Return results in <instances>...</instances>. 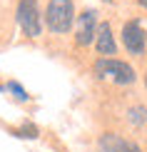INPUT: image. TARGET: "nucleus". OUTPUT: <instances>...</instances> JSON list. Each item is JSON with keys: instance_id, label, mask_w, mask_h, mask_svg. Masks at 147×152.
<instances>
[{"instance_id": "1", "label": "nucleus", "mask_w": 147, "mask_h": 152, "mask_svg": "<svg viewBox=\"0 0 147 152\" xmlns=\"http://www.w3.org/2000/svg\"><path fill=\"white\" fill-rule=\"evenodd\" d=\"M72 18H75V8L70 0H50L48 3L45 23L53 33H67L72 28Z\"/></svg>"}, {"instance_id": "2", "label": "nucleus", "mask_w": 147, "mask_h": 152, "mask_svg": "<svg viewBox=\"0 0 147 152\" xmlns=\"http://www.w3.org/2000/svg\"><path fill=\"white\" fill-rule=\"evenodd\" d=\"M95 75H97V77H110L112 82H117V85H130V82H135V70H132L127 62L110 60V58L95 62Z\"/></svg>"}, {"instance_id": "3", "label": "nucleus", "mask_w": 147, "mask_h": 152, "mask_svg": "<svg viewBox=\"0 0 147 152\" xmlns=\"http://www.w3.org/2000/svg\"><path fill=\"white\" fill-rule=\"evenodd\" d=\"M18 25L23 28V33L28 37L40 35L42 23H40V5H37V0H20L18 3Z\"/></svg>"}, {"instance_id": "4", "label": "nucleus", "mask_w": 147, "mask_h": 152, "mask_svg": "<svg viewBox=\"0 0 147 152\" xmlns=\"http://www.w3.org/2000/svg\"><path fill=\"white\" fill-rule=\"evenodd\" d=\"M122 42H125V48L130 50L132 55H142V53H145V48H147V35H145L142 25H140L137 20L125 23V28H122Z\"/></svg>"}, {"instance_id": "5", "label": "nucleus", "mask_w": 147, "mask_h": 152, "mask_svg": "<svg viewBox=\"0 0 147 152\" xmlns=\"http://www.w3.org/2000/svg\"><path fill=\"white\" fill-rule=\"evenodd\" d=\"M95 30H97V18L92 10H85L78 15V30H75V42L78 45H90L95 40Z\"/></svg>"}, {"instance_id": "6", "label": "nucleus", "mask_w": 147, "mask_h": 152, "mask_svg": "<svg viewBox=\"0 0 147 152\" xmlns=\"http://www.w3.org/2000/svg\"><path fill=\"white\" fill-rule=\"evenodd\" d=\"M95 48H97L100 55H115L117 53V42L112 37V28L110 23H100L97 30H95Z\"/></svg>"}, {"instance_id": "7", "label": "nucleus", "mask_w": 147, "mask_h": 152, "mask_svg": "<svg viewBox=\"0 0 147 152\" xmlns=\"http://www.w3.org/2000/svg\"><path fill=\"white\" fill-rule=\"evenodd\" d=\"M100 150H102V152H142L135 142H127V140H122V137H117L115 132H107V135H102V140H100Z\"/></svg>"}, {"instance_id": "8", "label": "nucleus", "mask_w": 147, "mask_h": 152, "mask_svg": "<svg viewBox=\"0 0 147 152\" xmlns=\"http://www.w3.org/2000/svg\"><path fill=\"white\" fill-rule=\"evenodd\" d=\"M130 122L132 125H145L147 122V107H142V105H137V107H130Z\"/></svg>"}, {"instance_id": "9", "label": "nucleus", "mask_w": 147, "mask_h": 152, "mask_svg": "<svg viewBox=\"0 0 147 152\" xmlns=\"http://www.w3.org/2000/svg\"><path fill=\"white\" fill-rule=\"evenodd\" d=\"M8 90H12V92H15V97H18V100H23V102L28 100V92H25L23 87L18 85V82H8Z\"/></svg>"}, {"instance_id": "10", "label": "nucleus", "mask_w": 147, "mask_h": 152, "mask_svg": "<svg viewBox=\"0 0 147 152\" xmlns=\"http://www.w3.org/2000/svg\"><path fill=\"white\" fill-rule=\"evenodd\" d=\"M140 5H142V8H147V0H140Z\"/></svg>"}, {"instance_id": "11", "label": "nucleus", "mask_w": 147, "mask_h": 152, "mask_svg": "<svg viewBox=\"0 0 147 152\" xmlns=\"http://www.w3.org/2000/svg\"><path fill=\"white\" fill-rule=\"evenodd\" d=\"M145 85H147V75H145Z\"/></svg>"}, {"instance_id": "12", "label": "nucleus", "mask_w": 147, "mask_h": 152, "mask_svg": "<svg viewBox=\"0 0 147 152\" xmlns=\"http://www.w3.org/2000/svg\"><path fill=\"white\" fill-rule=\"evenodd\" d=\"M107 3H112V0H107Z\"/></svg>"}]
</instances>
